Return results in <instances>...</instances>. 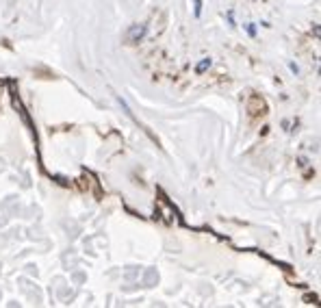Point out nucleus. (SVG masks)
<instances>
[{
	"label": "nucleus",
	"instance_id": "obj_1",
	"mask_svg": "<svg viewBox=\"0 0 321 308\" xmlns=\"http://www.w3.org/2000/svg\"><path fill=\"white\" fill-rule=\"evenodd\" d=\"M248 111H250V115H263L265 111H267V104H265V100L260 96H252L250 98V102H248Z\"/></svg>",
	"mask_w": 321,
	"mask_h": 308
},
{
	"label": "nucleus",
	"instance_id": "obj_2",
	"mask_svg": "<svg viewBox=\"0 0 321 308\" xmlns=\"http://www.w3.org/2000/svg\"><path fill=\"white\" fill-rule=\"evenodd\" d=\"M146 33H148V29H146V24H133L128 29V41L130 44H137V41H141L143 37H146Z\"/></svg>",
	"mask_w": 321,
	"mask_h": 308
},
{
	"label": "nucleus",
	"instance_id": "obj_3",
	"mask_svg": "<svg viewBox=\"0 0 321 308\" xmlns=\"http://www.w3.org/2000/svg\"><path fill=\"white\" fill-rule=\"evenodd\" d=\"M208 68H211V59H202V61L198 63V68H195V72H198V74H202L204 69H208Z\"/></svg>",
	"mask_w": 321,
	"mask_h": 308
},
{
	"label": "nucleus",
	"instance_id": "obj_4",
	"mask_svg": "<svg viewBox=\"0 0 321 308\" xmlns=\"http://www.w3.org/2000/svg\"><path fill=\"white\" fill-rule=\"evenodd\" d=\"M154 280H159V274H156L154 269H150V272H148V278H146L148 287H152V282H154Z\"/></svg>",
	"mask_w": 321,
	"mask_h": 308
},
{
	"label": "nucleus",
	"instance_id": "obj_5",
	"mask_svg": "<svg viewBox=\"0 0 321 308\" xmlns=\"http://www.w3.org/2000/svg\"><path fill=\"white\" fill-rule=\"evenodd\" d=\"M202 16V0H195V17Z\"/></svg>",
	"mask_w": 321,
	"mask_h": 308
},
{
	"label": "nucleus",
	"instance_id": "obj_6",
	"mask_svg": "<svg viewBox=\"0 0 321 308\" xmlns=\"http://www.w3.org/2000/svg\"><path fill=\"white\" fill-rule=\"evenodd\" d=\"M248 33H250V35H256V29H254V24H248Z\"/></svg>",
	"mask_w": 321,
	"mask_h": 308
},
{
	"label": "nucleus",
	"instance_id": "obj_7",
	"mask_svg": "<svg viewBox=\"0 0 321 308\" xmlns=\"http://www.w3.org/2000/svg\"><path fill=\"white\" fill-rule=\"evenodd\" d=\"M289 68H291V72H295V74H297V72H300V68H297V65H295V63H289Z\"/></svg>",
	"mask_w": 321,
	"mask_h": 308
}]
</instances>
